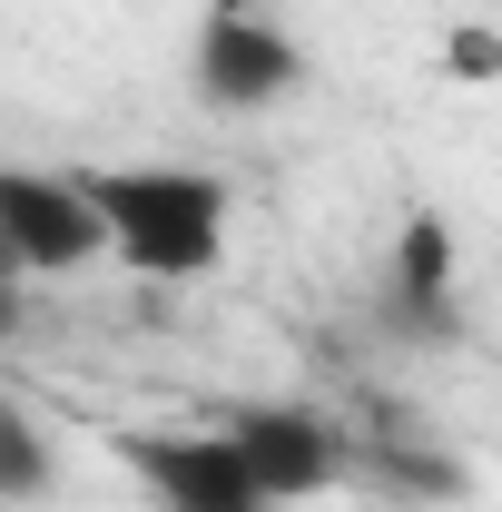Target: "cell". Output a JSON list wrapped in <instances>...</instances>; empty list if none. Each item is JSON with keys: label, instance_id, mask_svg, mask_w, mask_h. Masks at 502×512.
I'll list each match as a JSON object with an SVG mask.
<instances>
[{"label": "cell", "instance_id": "6", "mask_svg": "<svg viewBox=\"0 0 502 512\" xmlns=\"http://www.w3.org/2000/svg\"><path fill=\"white\" fill-rule=\"evenodd\" d=\"M394 316L424 325V335H463V316H453V227L443 217H404V237H394Z\"/></svg>", "mask_w": 502, "mask_h": 512}, {"label": "cell", "instance_id": "1", "mask_svg": "<svg viewBox=\"0 0 502 512\" xmlns=\"http://www.w3.org/2000/svg\"><path fill=\"white\" fill-rule=\"evenodd\" d=\"M89 197L109 217V256L158 286H188L227 256V188L197 168H89Z\"/></svg>", "mask_w": 502, "mask_h": 512}, {"label": "cell", "instance_id": "3", "mask_svg": "<svg viewBox=\"0 0 502 512\" xmlns=\"http://www.w3.org/2000/svg\"><path fill=\"white\" fill-rule=\"evenodd\" d=\"M128 473L158 493V512H276L256 493L237 434H128Z\"/></svg>", "mask_w": 502, "mask_h": 512}, {"label": "cell", "instance_id": "7", "mask_svg": "<svg viewBox=\"0 0 502 512\" xmlns=\"http://www.w3.org/2000/svg\"><path fill=\"white\" fill-rule=\"evenodd\" d=\"M50 473H60L50 434H40L20 404H0V503H30V493H50Z\"/></svg>", "mask_w": 502, "mask_h": 512}, {"label": "cell", "instance_id": "8", "mask_svg": "<svg viewBox=\"0 0 502 512\" xmlns=\"http://www.w3.org/2000/svg\"><path fill=\"white\" fill-rule=\"evenodd\" d=\"M443 79H502V30H483V20L443 30Z\"/></svg>", "mask_w": 502, "mask_h": 512}, {"label": "cell", "instance_id": "4", "mask_svg": "<svg viewBox=\"0 0 502 512\" xmlns=\"http://www.w3.org/2000/svg\"><path fill=\"white\" fill-rule=\"evenodd\" d=\"M306 79V60H296V40L286 30H266L256 10H207V30H197V89H207V109H276L286 89Z\"/></svg>", "mask_w": 502, "mask_h": 512}, {"label": "cell", "instance_id": "5", "mask_svg": "<svg viewBox=\"0 0 502 512\" xmlns=\"http://www.w3.org/2000/svg\"><path fill=\"white\" fill-rule=\"evenodd\" d=\"M227 434H237V453H247V473H256L266 503H306V493H325V483L345 473L335 424L306 414V404H247Z\"/></svg>", "mask_w": 502, "mask_h": 512}, {"label": "cell", "instance_id": "2", "mask_svg": "<svg viewBox=\"0 0 502 512\" xmlns=\"http://www.w3.org/2000/svg\"><path fill=\"white\" fill-rule=\"evenodd\" d=\"M109 256V217L89 178H40V168H0V276H79Z\"/></svg>", "mask_w": 502, "mask_h": 512}, {"label": "cell", "instance_id": "9", "mask_svg": "<svg viewBox=\"0 0 502 512\" xmlns=\"http://www.w3.org/2000/svg\"><path fill=\"white\" fill-rule=\"evenodd\" d=\"M10 335H20V286L0 276V345H10Z\"/></svg>", "mask_w": 502, "mask_h": 512}]
</instances>
